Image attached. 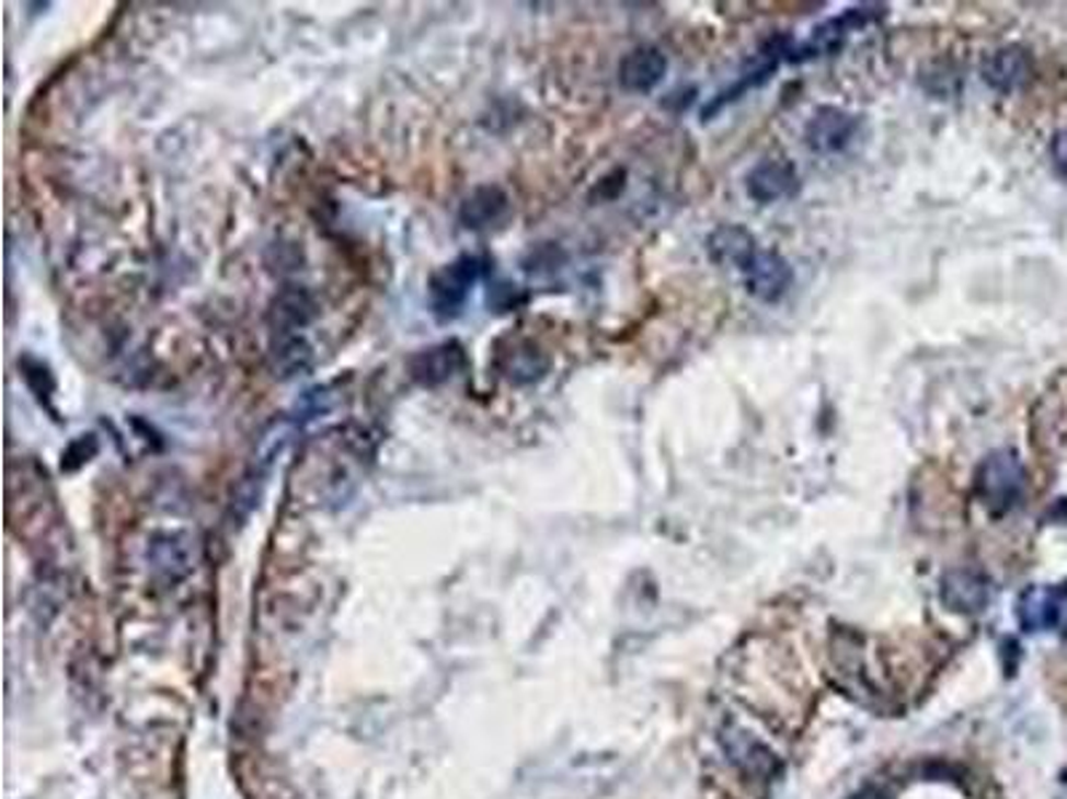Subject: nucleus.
Instances as JSON below:
<instances>
[{"instance_id": "nucleus-16", "label": "nucleus", "mask_w": 1067, "mask_h": 799, "mask_svg": "<svg viewBox=\"0 0 1067 799\" xmlns=\"http://www.w3.org/2000/svg\"><path fill=\"white\" fill-rule=\"evenodd\" d=\"M96 448H100V445H96L94 435H83V438L72 440L70 448H67L65 456H62V470L72 472V470H78V466H83L85 461L94 456Z\"/></svg>"}, {"instance_id": "nucleus-17", "label": "nucleus", "mask_w": 1067, "mask_h": 799, "mask_svg": "<svg viewBox=\"0 0 1067 799\" xmlns=\"http://www.w3.org/2000/svg\"><path fill=\"white\" fill-rule=\"evenodd\" d=\"M1052 160L1054 165L1059 169V174L1067 176V128L1054 134L1052 139Z\"/></svg>"}, {"instance_id": "nucleus-13", "label": "nucleus", "mask_w": 1067, "mask_h": 799, "mask_svg": "<svg viewBox=\"0 0 1067 799\" xmlns=\"http://www.w3.org/2000/svg\"><path fill=\"white\" fill-rule=\"evenodd\" d=\"M548 368H550L548 355L529 341L515 344L510 352H507L505 362H502V371H505L507 381H513V384L518 386L539 381L544 373H548Z\"/></svg>"}, {"instance_id": "nucleus-2", "label": "nucleus", "mask_w": 1067, "mask_h": 799, "mask_svg": "<svg viewBox=\"0 0 1067 799\" xmlns=\"http://www.w3.org/2000/svg\"><path fill=\"white\" fill-rule=\"evenodd\" d=\"M483 269H486V259L481 256H459L451 264H446L444 269L431 278V304L433 312L438 320H454L462 312L464 301H468L472 286L481 280Z\"/></svg>"}, {"instance_id": "nucleus-14", "label": "nucleus", "mask_w": 1067, "mask_h": 799, "mask_svg": "<svg viewBox=\"0 0 1067 799\" xmlns=\"http://www.w3.org/2000/svg\"><path fill=\"white\" fill-rule=\"evenodd\" d=\"M1059 616L1057 594L1048 589H1030L1020 602V618L1028 629H1044L1052 626Z\"/></svg>"}, {"instance_id": "nucleus-6", "label": "nucleus", "mask_w": 1067, "mask_h": 799, "mask_svg": "<svg viewBox=\"0 0 1067 799\" xmlns=\"http://www.w3.org/2000/svg\"><path fill=\"white\" fill-rule=\"evenodd\" d=\"M799 189V174L793 163L782 158L760 160L756 169L747 174V195L758 202H777Z\"/></svg>"}, {"instance_id": "nucleus-7", "label": "nucleus", "mask_w": 1067, "mask_h": 799, "mask_svg": "<svg viewBox=\"0 0 1067 799\" xmlns=\"http://www.w3.org/2000/svg\"><path fill=\"white\" fill-rule=\"evenodd\" d=\"M667 72V59L659 48L641 46L630 51L628 57L619 61V83L624 91L633 94H646L654 85L662 83Z\"/></svg>"}, {"instance_id": "nucleus-10", "label": "nucleus", "mask_w": 1067, "mask_h": 799, "mask_svg": "<svg viewBox=\"0 0 1067 799\" xmlns=\"http://www.w3.org/2000/svg\"><path fill=\"white\" fill-rule=\"evenodd\" d=\"M708 254L719 264L737 267L742 273V269L747 267V262L758 254V243L745 227L726 224V227H719V230L708 238Z\"/></svg>"}, {"instance_id": "nucleus-12", "label": "nucleus", "mask_w": 1067, "mask_h": 799, "mask_svg": "<svg viewBox=\"0 0 1067 799\" xmlns=\"http://www.w3.org/2000/svg\"><path fill=\"white\" fill-rule=\"evenodd\" d=\"M721 743L723 749H726L728 757L737 762L742 771L750 773V776H771V773L777 771L775 754H771L764 743L750 739V736L742 733L737 728L723 730Z\"/></svg>"}, {"instance_id": "nucleus-15", "label": "nucleus", "mask_w": 1067, "mask_h": 799, "mask_svg": "<svg viewBox=\"0 0 1067 799\" xmlns=\"http://www.w3.org/2000/svg\"><path fill=\"white\" fill-rule=\"evenodd\" d=\"M22 373H24V381H27V386L30 390L35 392V397L41 399H48V395L54 392V377H51V371H48L46 366H43L41 360H35V358H24L22 362Z\"/></svg>"}, {"instance_id": "nucleus-11", "label": "nucleus", "mask_w": 1067, "mask_h": 799, "mask_svg": "<svg viewBox=\"0 0 1067 799\" xmlns=\"http://www.w3.org/2000/svg\"><path fill=\"white\" fill-rule=\"evenodd\" d=\"M1030 78V57L1025 48L1020 46H1003L987 59L985 65V80L996 91H1017Z\"/></svg>"}, {"instance_id": "nucleus-18", "label": "nucleus", "mask_w": 1067, "mask_h": 799, "mask_svg": "<svg viewBox=\"0 0 1067 799\" xmlns=\"http://www.w3.org/2000/svg\"><path fill=\"white\" fill-rule=\"evenodd\" d=\"M860 799H886V795H883L881 789H868V791H862Z\"/></svg>"}, {"instance_id": "nucleus-9", "label": "nucleus", "mask_w": 1067, "mask_h": 799, "mask_svg": "<svg viewBox=\"0 0 1067 799\" xmlns=\"http://www.w3.org/2000/svg\"><path fill=\"white\" fill-rule=\"evenodd\" d=\"M507 211H510V198H507L505 189L496 187V184H483L462 200L459 221L468 230H486V227H494L496 221L505 219Z\"/></svg>"}, {"instance_id": "nucleus-3", "label": "nucleus", "mask_w": 1067, "mask_h": 799, "mask_svg": "<svg viewBox=\"0 0 1067 799\" xmlns=\"http://www.w3.org/2000/svg\"><path fill=\"white\" fill-rule=\"evenodd\" d=\"M464 366H468V355H464V347L459 341L435 344V347L420 349L409 358L411 379L420 386H427V390L451 381L457 373L464 371Z\"/></svg>"}, {"instance_id": "nucleus-1", "label": "nucleus", "mask_w": 1067, "mask_h": 799, "mask_svg": "<svg viewBox=\"0 0 1067 799\" xmlns=\"http://www.w3.org/2000/svg\"><path fill=\"white\" fill-rule=\"evenodd\" d=\"M977 496L993 514H1003L1020 503L1025 494V466L1011 451H993L974 475Z\"/></svg>"}, {"instance_id": "nucleus-8", "label": "nucleus", "mask_w": 1067, "mask_h": 799, "mask_svg": "<svg viewBox=\"0 0 1067 799\" xmlns=\"http://www.w3.org/2000/svg\"><path fill=\"white\" fill-rule=\"evenodd\" d=\"M942 602L953 613H979L990 600V587L979 574L974 570H950L942 579Z\"/></svg>"}, {"instance_id": "nucleus-5", "label": "nucleus", "mask_w": 1067, "mask_h": 799, "mask_svg": "<svg viewBox=\"0 0 1067 799\" xmlns=\"http://www.w3.org/2000/svg\"><path fill=\"white\" fill-rule=\"evenodd\" d=\"M857 126H860V120L846 109L819 107L812 115V120L806 123V144L814 152H822V155H833V152L844 150L849 144L857 134Z\"/></svg>"}, {"instance_id": "nucleus-4", "label": "nucleus", "mask_w": 1067, "mask_h": 799, "mask_svg": "<svg viewBox=\"0 0 1067 799\" xmlns=\"http://www.w3.org/2000/svg\"><path fill=\"white\" fill-rule=\"evenodd\" d=\"M742 275H745L747 291L760 301L782 299L788 293L790 282H793V267H790L788 259L777 251L764 248H758V254L747 262Z\"/></svg>"}]
</instances>
